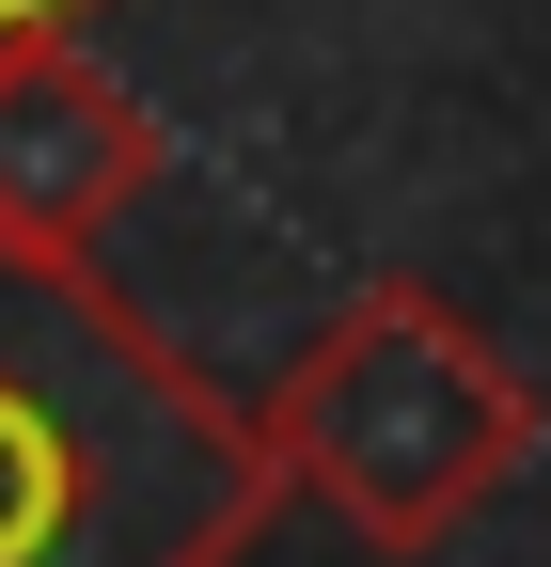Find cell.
<instances>
[{"instance_id": "obj_3", "label": "cell", "mask_w": 551, "mask_h": 567, "mask_svg": "<svg viewBox=\"0 0 551 567\" xmlns=\"http://www.w3.org/2000/svg\"><path fill=\"white\" fill-rule=\"evenodd\" d=\"M158 111L111 80L80 32L48 48H0V237L17 252H95L126 205L158 189Z\"/></svg>"}, {"instance_id": "obj_2", "label": "cell", "mask_w": 551, "mask_h": 567, "mask_svg": "<svg viewBox=\"0 0 551 567\" xmlns=\"http://www.w3.org/2000/svg\"><path fill=\"white\" fill-rule=\"evenodd\" d=\"M268 473L284 505H331L363 551H441L472 505H505L536 457V379L472 331L441 284H347L331 331L268 379Z\"/></svg>"}, {"instance_id": "obj_1", "label": "cell", "mask_w": 551, "mask_h": 567, "mask_svg": "<svg viewBox=\"0 0 551 567\" xmlns=\"http://www.w3.org/2000/svg\"><path fill=\"white\" fill-rule=\"evenodd\" d=\"M268 505V425L95 252L0 237V567H237Z\"/></svg>"}, {"instance_id": "obj_4", "label": "cell", "mask_w": 551, "mask_h": 567, "mask_svg": "<svg viewBox=\"0 0 551 567\" xmlns=\"http://www.w3.org/2000/svg\"><path fill=\"white\" fill-rule=\"evenodd\" d=\"M95 0H0V48H48V32H80Z\"/></svg>"}]
</instances>
